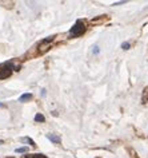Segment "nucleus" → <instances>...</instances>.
<instances>
[{
	"label": "nucleus",
	"instance_id": "f257e3e1",
	"mask_svg": "<svg viewBox=\"0 0 148 158\" xmlns=\"http://www.w3.org/2000/svg\"><path fill=\"white\" fill-rule=\"evenodd\" d=\"M84 32H86V27H84L83 21H76L75 24H73V27L71 28V32L70 35L71 36H80V35H83Z\"/></svg>",
	"mask_w": 148,
	"mask_h": 158
},
{
	"label": "nucleus",
	"instance_id": "f03ea898",
	"mask_svg": "<svg viewBox=\"0 0 148 158\" xmlns=\"http://www.w3.org/2000/svg\"><path fill=\"white\" fill-rule=\"evenodd\" d=\"M15 68L14 63H6L4 66L0 67V79H6L12 74V70Z\"/></svg>",
	"mask_w": 148,
	"mask_h": 158
},
{
	"label": "nucleus",
	"instance_id": "7ed1b4c3",
	"mask_svg": "<svg viewBox=\"0 0 148 158\" xmlns=\"http://www.w3.org/2000/svg\"><path fill=\"white\" fill-rule=\"evenodd\" d=\"M47 138H48L51 142H54V143H60V142H62L59 137L55 135V134H48V135H47Z\"/></svg>",
	"mask_w": 148,
	"mask_h": 158
},
{
	"label": "nucleus",
	"instance_id": "20e7f679",
	"mask_svg": "<svg viewBox=\"0 0 148 158\" xmlns=\"http://www.w3.org/2000/svg\"><path fill=\"white\" fill-rule=\"evenodd\" d=\"M31 99H32V94L27 93V94H23V95L20 96L19 102H28V101H31Z\"/></svg>",
	"mask_w": 148,
	"mask_h": 158
},
{
	"label": "nucleus",
	"instance_id": "39448f33",
	"mask_svg": "<svg viewBox=\"0 0 148 158\" xmlns=\"http://www.w3.org/2000/svg\"><path fill=\"white\" fill-rule=\"evenodd\" d=\"M46 121V118L43 117L41 114H36V117H35V122H44Z\"/></svg>",
	"mask_w": 148,
	"mask_h": 158
},
{
	"label": "nucleus",
	"instance_id": "423d86ee",
	"mask_svg": "<svg viewBox=\"0 0 148 158\" xmlns=\"http://www.w3.org/2000/svg\"><path fill=\"white\" fill-rule=\"evenodd\" d=\"M147 99H148V87L144 90V96H143V99H141L143 103H145V102H147Z\"/></svg>",
	"mask_w": 148,
	"mask_h": 158
},
{
	"label": "nucleus",
	"instance_id": "0eeeda50",
	"mask_svg": "<svg viewBox=\"0 0 148 158\" xmlns=\"http://www.w3.org/2000/svg\"><path fill=\"white\" fill-rule=\"evenodd\" d=\"M28 151V147H19L16 149V153H27Z\"/></svg>",
	"mask_w": 148,
	"mask_h": 158
},
{
	"label": "nucleus",
	"instance_id": "6e6552de",
	"mask_svg": "<svg viewBox=\"0 0 148 158\" xmlns=\"http://www.w3.org/2000/svg\"><path fill=\"white\" fill-rule=\"evenodd\" d=\"M129 47H131V44H129L128 42H124L123 44H121V48H123V50H128Z\"/></svg>",
	"mask_w": 148,
	"mask_h": 158
},
{
	"label": "nucleus",
	"instance_id": "1a4fd4ad",
	"mask_svg": "<svg viewBox=\"0 0 148 158\" xmlns=\"http://www.w3.org/2000/svg\"><path fill=\"white\" fill-rule=\"evenodd\" d=\"M99 51H100V48L97 47V46H94V47H92V54H94V55H96Z\"/></svg>",
	"mask_w": 148,
	"mask_h": 158
},
{
	"label": "nucleus",
	"instance_id": "9d476101",
	"mask_svg": "<svg viewBox=\"0 0 148 158\" xmlns=\"http://www.w3.org/2000/svg\"><path fill=\"white\" fill-rule=\"evenodd\" d=\"M25 141H27V142H28V143H30V145H31V146H35V142H33V141H32V139H30V138H25Z\"/></svg>",
	"mask_w": 148,
	"mask_h": 158
}]
</instances>
